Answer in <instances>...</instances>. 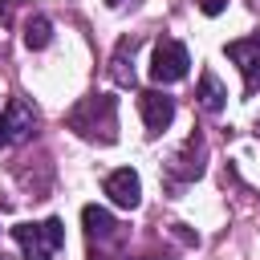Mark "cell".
<instances>
[{
	"label": "cell",
	"mask_w": 260,
	"mask_h": 260,
	"mask_svg": "<svg viewBox=\"0 0 260 260\" xmlns=\"http://www.w3.org/2000/svg\"><path fill=\"white\" fill-rule=\"evenodd\" d=\"M65 126H69L77 138H85V142H102V146L118 142V98H110V93H89V98H81V102L65 114Z\"/></svg>",
	"instance_id": "cell-1"
},
{
	"label": "cell",
	"mask_w": 260,
	"mask_h": 260,
	"mask_svg": "<svg viewBox=\"0 0 260 260\" xmlns=\"http://www.w3.org/2000/svg\"><path fill=\"white\" fill-rule=\"evenodd\" d=\"M203 158H207V142H203V134L195 130L175 154H171V162H167V171H162V179H167V191L171 195H179L187 183H195L199 175H203Z\"/></svg>",
	"instance_id": "cell-2"
},
{
	"label": "cell",
	"mask_w": 260,
	"mask_h": 260,
	"mask_svg": "<svg viewBox=\"0 0 260 260\" xmlns=\"http://www.w3.org/2000/svg\"><path fill=\"white\" fill-rule=\"evenodd\" d=\"M12 240L24 248V260H53V252L65 244V223L61 219H41V223H16Z\"/></svg>",
	"instance_id": "cell-3"
},
{
	"label": "cell",
	"mask_w": 260,
	"mask_h": 260,
	"mask_svg": "<svg viewBox=\"0 0 260 260\" xmlns=\"http://www.w3.org/2000/svg\"><path fill=\"white\" fill-rule=\"evenodd\" d=\"M187 69H191L187 45H183V41L162 37V41L154 45V57H150V77H154L158 85H171V81H183V77H187Z\"/></svg>",
	"instance_id": "cell-4"
},
{
	"label": "cell",
	"mask_w": 260,
	"mask_h": 260,
	"mask_svg": "<svg viewBox=\"0 0 260 260\" xmlns=\"http://www.w3.org/2000/svg\"><path fill=\"white\" fill-rule=\"evenodd\" d=\"M223 53L240 65V73H244V93H248V98H256V93H260V37L228 41V49H223Z\"/></svg>",
	"instance_id": "cell-5"
},
{
	"label": "cell",
	"mask_w": 260,
	"mask_h": 260,
	"mask_svg": "<svg viewBox=\"0 0 260 260\" xmlns=\"http://www.w3.org/2000/svg\"><path fill=\"white\" fill-rule=\"evenodd\" d=\"M32 126H37V110H32L24 98H12V102L4 106V114H0V146L24 142V138L32 134Z\"/></svg>",
	"instance_id": "cell-6"
},
{
	"label": "cell",
	"mask_w": 260,
	"mask_h": 260,
	"mask_svg": "<svg viewBox=\"0 0 260 260\" xmlns=\"http://www.w3.org/2000/svg\"><path fill=\"white\" fill-rule=\"evenodd\" d=\"M138 114H142V122H146V134L154 138V134H162V130L175 122V98L162 93V89H142V93H138Z\"/></svg>",
	"instance_id": "cell-7"
},
{
	"label": "cell",
	"mask_w": 260,
	"mask_h": 260,
	"mask_svg": "<svg viewBox=\"0 0 260 260\" xmlns=\"http://www.w3.org/2000/svg\"><path fill=\"white\" fill-rule=\"evenodd\" d=\"M106 195H110L118 207L134 211V207L142 203V179H138V171H130V167L110 171V175H106Z\"/></svg>",
	"instance_id": "cell-8"
},
{
	"label": "cell",
	"mask_w": 260,
	"mask_h": 260,
	"mask_svg": "<svg viewBox=\"0 0 260 260\" xmlns=\"http://www.w3.org/2000/svg\"><path fill=\"white\" fill-rule=\"evenodd\" d=\"M81 223H85V240H89V244H106V240H114V236H118L114 215H110L106 207H98V203L81 207Z\"/></svg>",
	"instance_id": "cell-9"
},
{
	"label": "cell",
	"mask_w": 260,
	"mask_h": 260,
	"mask_svg": "<svg viewBox=\"0 0 260 260\" xmlns=\"http://www.w3.org/2000/svg\"><path fill=\"white\" fill-rule=\"evenodd\" d=\"M134 49H138V37H122L110 57V77L118 85H134Z\"/></svg>",
	"instance_id": "cell-10"
},
{
	"label": "cell",
	"mask_w": 260,
	"mask_h": 260,
	"mask_svg": "<svg viewBox=\"0 0 260 260\" xmlns=\"http://www.w3.org/2000/svg\"><path fill=\"white\" fill-rule=\"evenodd\" d=\"M195 98H199V106H203L207 114H219V110H223V102H228V93H223V85H219V77H215V73H203V77H199Z\"/></svg>",
	"instance_id": "cell-11"
},
{
	"label": "cell",
	"mask_w": 260,
	"mask_h": 260,
	"mask_svg": "<svg viewBox=\"0 0 260 260\" xmlns=\"http://www.w3.org/2000/svg\"><path fill=\"white\" fill-rule=\"evenodd\" d=\"M49 41H53V24H49V16L32 12V16L24 20V45H28V49H45Z\"/></svg>",
	"instance_id": "cell-12"
},
{
	"label": "cell",
	"mask_w": 260,
	"mask_h": 260,
	"mask_svg": "<svg viewBox=\"0 0 260 260\" xmlns=\"http://www.w3.org/2000/svg\"><path fill=\"white\" fill-rule=\"evenodd\" d=\"M20 4H24V0H0V24H12V16H16Z\"/></svg>",
	"instance_id": "cell-13"
},
{
	"label": "cell",
	"mask_w": 260,
	"mask_h": 260,
	"mask_svg": "<svg viewBox=\"0 0 260 260\" xmlns=\"http://www.w3.org/2000/svg\"><path fill=\"white\" fill-rule=\"evenodd\" d=\"M223 4H228V0H199V8H203L207 16H219V12H223Z\"/></svg>",
	"instance_id": "cell-14"
},
{
	"label": "cell",
	"mask_w": 260,
	"mask_h": 260,
	"mask_svg": "<svg viewBox=\"0 0 260 260\" xmlns=\"http://www.w3.org/2000/svg\"><path fill=\"white\" fill-rule=\"evenodd\" d=\"M110 8H122V4H134V0H106Z\"/></svg>",
	"instance_id": "cell-15"
}]
</instances>
